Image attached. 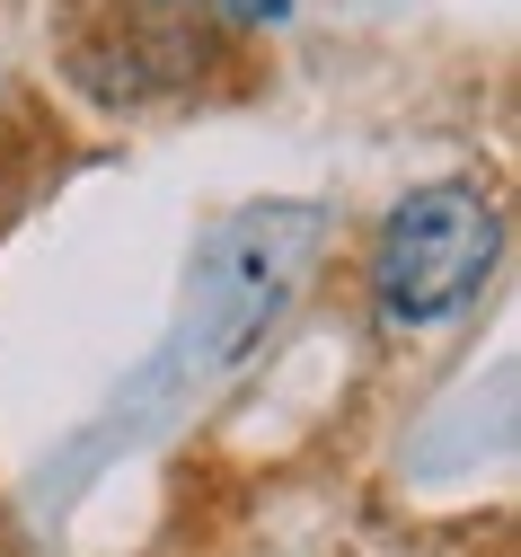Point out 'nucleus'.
<instances>
[{
    "mask_svg": "<svg viewBox=\"0 0 521 557\" xmlns=\"http://www.w3.org/2000/svg\"><path fill=\"white\" fill-rule=\"evenodd\" d=\"M327 239V213L319 203H257V213L239 222H221L212 248L195 257V293H186V327L169 345V381H221V372H239L265 327L283 319V301L301 293V274Z\"/></svg>",
    "mask_w": 521,
    "mask_h": 557,
    "instance_id": "f257e3e1",
    "label": "nucleus"
},
{
    "mask_svg": "<svg viewBox=\"0 0 521 557\" xmlns=\"http://www.w3.org/2000/svg\"><path fill=\"white\" fill-rule=\"evenodd\" d=\"M504 248V213L486 186H415L398 213L381 222V248H371V293H381L389 327H442L460 319Z\"/></svg>",
    "mask_w": 521,
    "mask_h": 557,
    "instance_id": "f03ea898",
    "label": "nucleus"
},
{
    "mask_svg": "<svg viewBox=\"0 0 521 557\" xmlns=\"http://www.w3.org/2000/svg\"><path fill=\"white\" fill-rule=\"evenodd\" d=\"M231 18H248V27H274V18H291V0H221Z\"/></svg>",
    "mask_w": 521,
    "mask_h": 557,
    "instance_id": "7ed1b4c3",
    "label": "nucleus"
}]
</instances>
